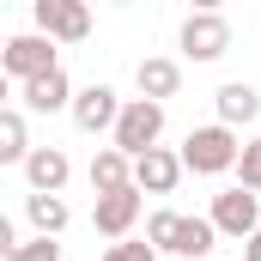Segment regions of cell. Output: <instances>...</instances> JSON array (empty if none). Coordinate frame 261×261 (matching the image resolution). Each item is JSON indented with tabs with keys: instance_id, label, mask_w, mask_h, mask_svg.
Masks as SVG:
<instances>
[{
	"instance_id": "277c9868",
	"label": "cell",
	"mask_w": 261,
	"mask_h": 261,
	"mask_svg": "<svg viewBox=\"0 0 261 261\" xmlns=\"http://www.w3.org/2000/svg\"><path fill=\"white\" fill-rule=\"evenodd\" d=\"M37 24L49 43H85L91 37V6L85 0H37Z\"/></svg>"
},
{
	"instance_id": "7c38bea8",
	"label": "cell",
	"mask_w": 261,
	"mask_h": 261,
	"mask_svg": "<svg viewBox=\"0 0 261 261\" xmlns=\"http://www.w3.org/2000/svg\"><path fill=\"white\" fill-rule=\"evenodd\" d=\"M134 79H140V97H152V103H164V97H176V91H182V67L164 61V55H146Z\"/></svg>"
},
{
	"instance_id": "6da1fadb",
	"label": "cell",
	"mask_w": 261,
	"mask_h": 261,
	"mask_svg": "<svg viewBox=\"0 0 261 261\" xmlns=\"http://www.w3.org/2000/svg\"><path fill=\"white\" fill-rule=\"evenodd\" d=\"M237 158H243V146L225 122L189 128V140H182V170H195V176H225V170H237Z\"/></svg>"
},
{
	"instance_id": "2e32d148",
	"label": "cell",
	"mask_w": 261,
	"mask_h": 261,
	"mask_svg": "<svg viewBox=\"0 0 261 261\" xmlns=\"http://www.w3.org/2000/svg\"><path fill=\"white\" fill-rule=\"evenodd\" d=\"M37 146H31V134H24V116L18 110H0V164H24Z\"/></svg>"
},
{
	"instance_id": "7a4b0ae2",
	"label": "cell",
	"mask_w": 261,
	"mask_h": 261,
	"mask_svg": "<svg viewBox=\"0 0 261 261\" xmlns=\"http://www.w3.org/2000/svg\"><path fill=\"white\" fill-rule=\"evenodd\" d=\"M158 134H164V103H152V97H128V110H122V122H116V152L146 158V152L158 146Z\"/></svg>"
},
{
	"instance_id": "7402d4cb",
	"label": "cell",
	"mask_w": 261,
	"mask_h": 261,
	"mask_svg": "<svg viewBox=\"0 0 261 261\" xmlns=\"http://www.w3.org/2000/svg\"><path fill=\"white\" fill-rule=\"evenodd\" d=\"M243 261H261V231L249 237V243H243Z\"/></svg>"
},
{
	"instance_id": "9c48e42d",
	"label": "cell",
	"mask_w": 261,
	"mask_h": 261,
	"mask_svg": "<svg viewBox=\"0 0 261 261\" xmlns=\"http://www.w3.org/2000/svg\"><path fill=\"white\" fill-rule=\"evenodd\" d=\"M67 176H73V158H67L61 146H37V152L24 158V182H31V195H61Z\"/></svg>"
},
{
	"instance_id": "30bf717a",
	"label": "cell",
	"mask_w": 261,
	"mask_h": 261,
	"mask_svg": "<svg viewBox=\"0 0 261 261\" xmlns=\"http://www.w3.org/2000/svg\"><path fill=\"white\" fill-rule=\"evenodd\" d=\"M134 219H140V189H116V195L91 200V225H97L103 237H128Z\"/></svg>"
},
{
	"instance_id": "5bb4252c",
	"label": "cell",
	"mask_w": 261,
	"mask_h": 261,
	"mask_svg": "<svg viewBox=\"0 0 261 261\" xmlns=\"http://www.w3.org/2000/svg\"><path fill=\"white\" fill-rule=\"evenodd\" d=\"M91 189H97V195L134 189V158H128V152H116V146H103V152L91 158Z\"/></svg>"
},
{
	"instance_id": "8992f818",
	"label": "cell",
	"mask_w": 261,
	"mask_h": 261,
	"mask_svg": "<svg viewBox=\"0 0 261 261\" xmlns=\"http://www.w3.org/2000/svg\"><path fill=\"white\" fill-rule=\"evenodd\" d=\"M122 110H128V103H122L110 85H85V91L73 97V128H79V134H103V128L116 134Z\"/></svg>"
},
{
	"instance_id": "d6986e66",
	"label": "cell",
	"mask_w": 261,
	"mask_h": 261,
	"mask_svg": "<svg viewBox=\"0 0 261 261\" xmlns=\"http://www.w3.org/2000/svg\"><path fill=\"white\" fill-rule=\"evenodd\" d=\"M237 189L261 195V140H249V146H243V158H237Z\"/></svg>"
},
{
	"instance_id": "44dd1931",
	"label": "cell",
	"mask_w": 261,
	"mask_h": 261,
	"mask_svg": "<svg viewBox=\"0 0 261 261\" xmlns=\"http://www.w3.org/2000/svg\"><path fill=\"white\" fill-rule=\"evenodd\" d=\"M103 261H158V249H152V243H110Z\"/></svg>"
},
{
	"instance_id": "8fae6325",
	"label": "cell",
	"mask_w": 261,
	"mask_h": 261,
	"mask_svg": "<svg viewBox=\"0 0 261 261\" xmlns=\"http://www.w3.org/2000/svg\"><path fill=\"white\" fill-rule=\"evenodd\" d=\"M213 103H219V122H225L231 134L243 128V122H255V116H261V91H255V85H243V79L219 85V91H213Z\"/></svg>"
},
{
	"instance_id": "52a82bcc",
	"label": "cell",
	"mask_w": 261,
	"mask_h": 261,
	"mask_svg": "<svg viewBox=\"0 0 261 261\" xmlns=\"http://www.w3.org/2000/svg\"><path fill=\"white\" fill-rule=\"evenodd\" d=\"M231 49V24L219 18V12H189V24H182V55L189 61H219Z\"/></svg>"
},
{
	"instance_id": "4fadbf2b",
	"label": "cell",
	"mask_w": 261,
	"mask_h": 261,
	"mask_svg": "<svg viewBox=\"0 0 261 261\" xmlns=\"http://www.w3.org/2000/svg\"><path fill=\"white\" fill-rule=\"evenodd\" d=\"M24 110H37V116H55V110H73V85H67V73H61V67L24 85Z\"/></svg>"
},
{
	"instance_id": "ffe728a7",
	"label": "cell",
	"mask_w": 261,
	"mask_h": 261,
	"mask_svg": "<svg viewBox=\"0 0 261 261\" xmlns=\"http://www.w3.org/2000/svg\"><path fill=\"white\" fill-rule=\"evenodd\" d=\"M6 261H61V243H55V237H31L24 249H12Z\"/></svg>"
},
{
	"instance_id": "ac0fdd59",
	"label": "cell",
	"mask_w": 261,
	"mask_h": 261,
	"mask_svg": "<svg viewBox=\"0 0 261 261\" xmlns=\"http://www.w3.org/2000/svg\"><path fill=\"white\" fill-rule=\"evenodd\" d=\"M176 231H182V213H170V206L146 219V243H152V249H170V243H176Z\"/></svg>"
},
{
	"instance_id": "5b68a950",
	"label": "cell",
	"mask_w": 261,
	"mask_h": 261,
	"mask_svg": "<svg viewBox=\"0 0 261 261\" xmlns=\"http://www.w3.org/2000/svg\"><path fill=\"white\" fill-rule=\"evenodd\" d=\"M0 67L18 79V85H31V79H43V73H55V43L49 37H12L6 49H0Z\"/></svg>"
},
{
	"instance_id": "ba28073f",
	"label": "cell",
	"mask_w": 261,
	"mask_h": 261,
	"mask_svg": "<svg viewBox=\"0 0 261 261\" xmlns=\"http://www.w3.org/2000/svg\"><path fill=\"white\" fill-rule=\"evenodd\" d=\"M176 182H182V152L152 146L146 158H134V189H140V195H170Z\"/></svg>"
},
{
	"instance_id": "9a60e30c",
	"label": "cell",
	"mask_w": 261,
	"mask_h": 261,
	"mask_svg": "<svg viewBox=\"0 0 261 261\" xmlns=\"http://www.w3.org/2000/svg\"><path fill=\"white\" fill-rule=\"evenodd\" d=\"M24 219L37 225V237H61L73 213H67V200H61V195H24Z\"/></svg>"
},
{
	"instance_id": "e0dca14e",
	"label": "cell",
	"mask_w": 261,
	"mask_h": 261,
	"mask_svg": "<svg viewBox=\"0 0 261 261\" xmlns=\"http://www.w3.org/2000/svg\"><path fill=\"white\" fill-rule=\"evenodd\" d=\"M213 237H219V225L213 219H182V231H176V243H170V255H213Z\"/></svg>"
},
{
	"instance_id": "3957f363",
	"label": "cell",
	"mask_w": 261,
	"mask_h": 261,
	"mask_svg": "<svg viewBox=\"0 0 261 261\" xmlns=\"http://www.w3.org/2000/svg\"><path fill=\"white\" fill-rule=\"evenodd\" d=\"M213 225H219V237H237V243H249L261 231V200L249 189H225V195H213V213H206Z\"/></svg>"
}]
</instances>
